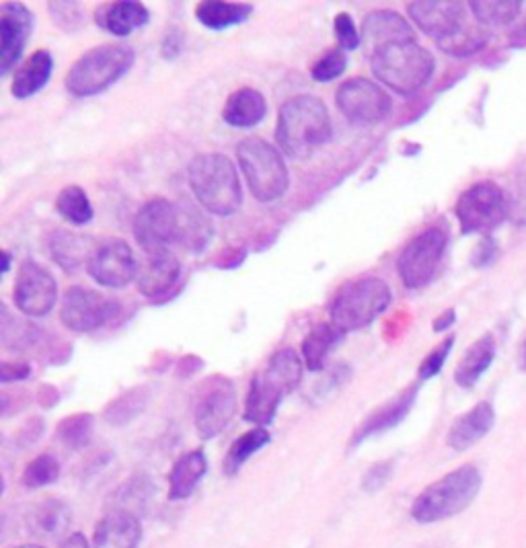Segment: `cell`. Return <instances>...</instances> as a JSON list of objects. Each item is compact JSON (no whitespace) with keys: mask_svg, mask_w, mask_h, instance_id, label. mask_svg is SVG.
I'll use <instances>...</instances> for the list:
<instances>
[{"mask_svg":"<svg viewBox=\"0 0 526 548\" xmlns=\"http://www.w3.org/2000/svg\"><path fill=\"white\" fill-rule=\"evenodd\" d=\"M303 370L305 362L300 360L292 347L274 351L266 368H261L249 384L243 419L255 427H268L274 421L284 397L290 395L303 380Z\"/></svg>","mask_w":526,"mask_h":548,"instance_id":"6da1fadb","label":"cell"},{"mask_svg":"<svg viewBox=\"0 0 526 548\" xmlns=\"http://www.w3.org/2000/svg\"><path fill=\"white\" fill-rule=\"evenodd\" d=\"M331 132L329 109L319 97L298 95L280 107L276 140L290 159H307L329 142Z\"/></svg>","mask_w":526,"mask_h":548,"instance_id":"7a4b0ae2","label":"cell"},{"mask_svg":"<svg viewBox=\"0 0 526 548\" xmlns=\"http://www.w3.org/2000/svg\"><path fill=\"white\" fill-rule=\"evenodd\" d=\"M190 187L196 200L210 214L227 218L243 206V185L235 163L227 154L206 152L190 163Z\"/></svg>","mask_w":526,"mask_h":548,"instance_id":"3957f363","label":"cell"},{"mask_svg":"<svg viewBox=\"0 0 526 548\" xmlns=\"http://www.w3.org/2000/svg\"><path fill=\"white\" fill-rule=\"evenodd\" d=\"M391 300V288L377 276L350 280L335 292L331 300V323L344 333L362 331L383 315L391 306Z\"/></svg>","mask_w":526,"mask_h":548,"instance_id":"277c9868","label":"cell"},{"mask_svg":"<svg viewBox=\"0 0 526 548\" xmlns=\"http://www.w3.org/2000/svg\"><path fill=\"white\" fill-rule=\"evenodd\" d=\"M136 54L124 44H103L85 52L66 74L72 97H95L114 87L134 66Z\"/></svg>","mask_w":526,"mask_h":548,"instance_id":"5b68a950","label":"cell"},{"mask_svg":"<svg viewBox=\"0 0 526 548\" xmlns=\"http://www.w3.org/2000/svg\"><path fill=\"white\" fill-rule=\"evenodd\" d=\"M370 68L381 85L409 97L428 85L436 62L418 42H403L374 52L370 56Z\"/></svg>","mask_w":526,"mask_h":548,"instance_id":"8992f818","label":"cell"},{"mask_svg":"<svg viewBox=\"0 0 526 548\" xmlns=\"http://www.w3.org/2000/svg\"><path fill=\"white\" fill-rule=\"evenodd\" d=\"M237 161L253 198L261 204H274L290 185V173L282 152L268 140L251 136L237 144Z\"/></svg>","mask_w":526,"mask_h":548,"instance_id":"52a82bcc","label":"cell"},{"mask_svg":"<svg viewBox=\"0 0 526 548\" xmlns=\"http://www.w3.org/2000/svg\"><path fill=\"white\" fill-rule=\"evenodd\" d=\"M481 489V475L475 466H461L426 487L411 505V516L420 524H434L453 518L473 503Z\"/></svg>","mask_w":526,"mask_h":548,"instance_id":"ba28073f","label":"cell"},{"mask_svg":"<svg viewBox=\"0 0 526 548\" xmlns=\"http://www.w3.org/2000/svg\"><path fill=\"white\" fill-rule=\"evenodd\" d=\"M237 388L227 376H208L194 395V425L202 440H212L220 436L237 413Z\"/></svg>","mask_w":526,"mask_h":548,"instance_id":"9c48e42d","label":"cell"},{"mask_svg":"<svg viewBox=\"0 0 526 548\" xmlns=\"http://www.w3.org/2000/svg\"><path fill=\"white\" fill-rule=\"evenodd\" d=\"M455 214L463 234H487L506 220L508 198L500 185L481 181L461 193Z\"/></svg>","mask_w":526,"mask_h":548,"instance_id":"30bf717a","label":"cell"},{"mask_svg":"<svg viewBox=\"0 0 526 548\" xmlns=\"http://www.w3.org/2000/svg\"><path fill=\"white\" fill-rule=\"evenodd\" d=\"M446 243L448 237L442 228H426L403 247L397 259V271L405 288L420 290L436 278Z\"/></svg>","mask_w":526,"mask_h":548,"instance_id":"8fae6325","label":"cell"},{"mask_svg":"<svg viewBox=\"0 0 526 548\" xmlns=\"http://www.w3.org/2000/svg\"><path fill=\"white\" fill-rule=\"evenodd\" d=\"M122 315V304L85 286L66 290L60 306V321L68 331L91 333L114 323Z\"/></svg>","mask_w":526,"mask_h":548,"instance_id":"7c38bea8","label":"cell"},{"mask_svg":"<svg viewBox=\"0 0 526 548\" xmlns=\"http://www.w3.org/2000/svg\"><path fill=\"white\" fill-rule=\"evenodd\" d=\"M335 103L352 124L372 126L385 122L393 111L391 95L368 78L356 76L335 91Z\"/></svg>","mask_w":526,"mask_h":548,"instance_id":"4fadbf2b","label":"cell"},{"mask_svg":"<svg viewBox=\"0 0 526 548\" xmlns=\"http://www.w3.org/2000/svg\"><path fill=\"white\" fill-rule=\"evenodd\" d=\"M13 300L25 319H42L56 306L58 284L44 265L25 261L17 273Z\"/></svg>","mask_w":526,"mask_h":548,"instance_id":"5bb4252c","label":"cell"},{"mask_svg":"<svg viewBox=\"0 0 526 548\" xmlns=\"http://www.w3.org/2000/svg\"><path fill=\"white\" fill-rule=\"evenodd\" d=\"M177 234L179 208L165 198L148 200L134 216V239L146 255L169 249L171 243H177Z\"/></svg>","mask_w":526,"mask_h":548,"instance_id":"9a60e30c","label":"cell"},{"mask_svg":"<svg viewBox=\"0 0 526 548\" xmlns=\"http://www.w3.org/2000/svg\"><path fill=\"white\" fill-rule=\"evenodd\" d=\"M87 271L99 286L120 290L138 278L140 265L126 241L107 239L97 245Z\"/></svg>","mask_w":526,"mask_h":548,"instance_id":"2e32d148","label":"cell"},{"mask_svg":"<svg viewBox=\"0 0 526 548\" xmlns=\"http://www.w3.org/2000/svg\"><path fill=\"white\" fill-rule=\"evenodd\" d=\"M33 31V15L21 3H7L0 9V74L7 76L23 56Z\"/></svg>","mask_w":526,"mask_h":548,"instance_id":"e0dca14e","label":"cell"},{"mask_svg":"<svg viewBox=\"0 0 526 548\" xmlns=\"http://www.w3.org/2000/svg\"><path fill=\"white\" fill-rule=\"evenodd\" d=\"M407 13L420 31L434 37L436 42L455 35L465 27V7L461 3H448V0H418L409 3Z\"/></svg>","mask_w":526,"mask_h":548,"instance_id":"ac0fdd59","label":"cell"},{"mask_svg":"<svg viewBox=\"0 0 526 548\" xmlns=\"http://www.w3.org/2000/svg\"><path fill=\"white\" fill-rule=\"evenodd\" d=\"M420 393V384H409L407 388H403L399 395H395L391 401H387L385 405H381L379 409H374L358 427L352 436V448L360 446L362 442L381 436L389 429L397 427L411 411L413 403H416Z\"/></svg>","mask_w":526,"mask_h":548,"instance_id":"d6986e66","label":"cell"},{"mask_svg":"<svg viewBox=\"0 0 526 548\" xmlns=\"http://www.w3.org/2000/svg\"><path fill=\"white\" fill-rule=\"evenodd\" d=\"M416 42L413 27L395 11H372L362 23V48L372 56L387 46Z\"/></svg>","mask_w":526,"mask_h":548,"instance_id":"ffe728a7","label":"cell"},{"mask_svg":"<svg viewBox=\"0 0 526 548\" xmlns=\"http://www.w3.org/2000/svg\"><path fill=\"white\" fill-rule=\"evenodd\" d=\"M181 276V263L171 249L148 253L146 265L138 273V292L146 298L167 296Z\"/></svg>","mask_w":526,"mask_h":548,"instance_id":"44dd1931","label":"cell"},{"mask_svg":"<svg viewBox=\"0 0 526 548\" xmlns=\"http://www.w3.org/2000/svg\"><path fill=\"white\" fill-rule=\"evenodd\" d=\"M142 526L138 516L116 510L107 514L95 528L93 548H138Z\"/></svg>","mask_w":526,"mask_h":548,"instance_id":"7402d4cb","label":"cell"},{"mask_svg":"<svg viewBox=\"0 0 526 548\" xmlns=\"http://www.w3.org/2000/svg\"><path fill=\"white\" fill-rule=\"evenodd\" d=\"M494 421H496L494 407L490 403H477L471 411H467L463 417H459L453 423V427H450L448 432L446 444L457 452H463L471 448L473 444H477L483 436L490 434Z\"/></svg>","mask_w":526,"mask_h":548,"instance_id":"603a6c76","label":"cell"},{"mask_svg":"<svg viewBox=\"0 0 526 548\" xmlns=\"http://www.w3.org/2000/svg\"><path fill=\"white\" fill-rule=\"evenodd\" d=\"M268 115V101L259 91L243 87L229 95L222 107V120L233 128H255Z\"/></svg>","mask_w":526,"mask_h":548,"instance_id":"cb8c5ba5","label":"cell"},{"mask_svg":"<svg viewBox=\"0 0 526 548\" xmlns=\"http://www.w3.org/2000/svg\"><path fill=\"white\" fill-rule=\"evenodd\" d=\"M52 72H54V56L48 50L33 52L15 70L13 85H11L13 97L19 101H25V99L37 95L50 83Z\"/></svg>","mask_w":526,"mask_h":548,"instance_id":"d4e9b609","label":"cell"},{"mask_svg":"<svg viewBox=\"0 0 526 548\" xmlns=\"http://www.w3.org/2000/svg\"><path fill=\"white\" fill-rule=\"evenodd\" d=\"M97 245L99 243H95L91 237H83V234L56 230L50 237V255L62 269L77 271L83 265H89Z\"/></svg>","mask_w":526,"mask_h":548,"instance_id":"484cf974","label":"cell"},{"mask_svg":"<svg viewBox=\"0 0 526 548\" xmlns=\"http://www.w3.org/2000/svg\"><path fill=\"white\" fill-rule=\"evenodd\" d=\"M208 471V460L202 450L183 454L169 473V501H183L190 497Z\"/></svg>","mask_w":526,"mask_h":548,"instance_id":"4316f807","label":"cell"},{"mask_svg":"<svg viewBox=\"0 0 526 548\" xmlns=\"http://www.w3.org/2000/svg\"><path fill=\"white\" fill-rule=\"evenodd\" d=\"M150 11L136 0H122V3L107 5L97 13V23L111 35L126 37L132 31L148 25Z\"/></svg>","mask_w":526,"mask_h":548,"instance_id":"83f0119b","label":"cell"},{"mask_svg":"<svg viewBox=\"0 0 526 548\" xmlns=\"http://www.w3.org/2000/svg\"><path fill=\"white\" fill-rule=\"evenodd\" d=\"M496 358V339L492 333L481 335L461 358L457 370H455V380L463 388H471L477 384V380L487 372V368L492 366Z\"/></svg>","mask_w":526,"mask_h":548,"instance_id":"f1b7e54d","label":"cell"},{"mask_svg":"<svg viewBox=\"0 0 526 548\" xmlns=\"http://www.w3.org/2000/svg\"><path fill=\"white\" fill-rule=\"evenodd\" d=\"M177 208H179L177 243L187 253H202L214 237V228L210 220L192 204H179Z\"/></svg>","mask_w":526,"mask_h":548,"instance_id":"f546056e","label":"cell"},{"mask_svg":"<svg viewBox=\"0 0 526 548\" xmlns=\"http://www.w3.org/2000/svg\"><path fill=\"white\" fill-rule=\"evenodd\" d=\"M346 337L342 329H337L333 323H319L309 331L303 345V362L311 372H321L327 366V358L333 347Z\"/></svg>","mask_w":526,"mask_h":548,"instance_id":"4dcf8cb0","label":"cell"},{"mask_svg":"<svg viewBox=\"0 0 526 548\" xmlns=\"http://www.w3.org/2000/svg\"><path fill=\"white\" fill-rule=\"evenodd\" d=\"M272 442V436L266 427H253L249 432H245L243 436H239L231 450L224 456V475L227 477H235L241 468L259 452L266 448Z\"/></svg>","mask_w":526,"mask_h":548,"instance_id":"1f68e13d","label":"cell"},{"mask_svg":"<svg viewBox=\"0 0 526 548\" xmlns=\"http://www.w3.org/2000/svg\"><path fill=\"white\" fill-rule=\"evenodd\" d=\"M148 399L150 390L146 386H134L103 409V421L111 427H124L144 413Z\"/></svg>","mask_w":526,"mask_h":548,"instance_id":"d6a6232c","label":"cell"},{"mask_svg":"<svg viewBox=\"0 0 526 548\" xmlns=\"http://www.w3.org/2000/svg\"><path fill=\"white\" fill-rule=\"evenodd\" d=\"M253 13L251 5L245 3H202L196 7V19L214 31H224L229 27L245 23Z\"/></svg>","mask_w":526,"mask_h":548,"instance_id":"836d02e7","label":"cell"},{"mask_svg":"<svg viewBox=\"0 0 526 548\" xmlns=\"http://www.w3.org/2000/svg\"><path fill=\"white\" fill-rule=\"evenodd\" d=\"M42 337V329L11 315L7 304H3V315H0V341L11 351H25L33 347Z\"/></svg>","mask_w":526,"mask_h":548,"instance_id":"e575fe53","label":"cell"},{"mask_svg":"<svg viewBox=\"0 0 526 548\" xmlns=\"http://www.w3.org/2000/svg\"><path fill=\"white\" fill-rule=\"evenodd\" d=\"M56 212L74 226L89 224L95 216L89 193L79 185H68L58 193Z\"/></svg>","mask_w":526,"mask_h":548,"instance_id":"d590c367","label":"cell"},{"mask_svg":"<svg viewBox=\"0 0 526 548\" xmlns=\"http://www.w3.org/2000/svg\"><path fill=\"white\" fill-rule=\"evenodd\" d=\"M95 429V417L91 413H74L62 419L56 427L58 440L70 450H83L89 446Z\"/></svg>","mask_w":526,"mask_h":548,"instance_id":"8d00e7d4","label":"cell"},{"mask_svg":"<svg viewBox=\"0 0 526 548\" xmlns=\"http://www.w3.org/2000/svg\"><path fill=\"white\" fill-rule=\"evenodd\" d=\"M471 13L481 25H508L518 19L522 5L518 0H475L469 3Z\"/></svg>","mask_w":526,"mask_h":548,"instance_id":"74e56055","label":"cell"},{"mask_svg":"<svg viewBox=\"0 0 526 548\" xmlns=\"http://www.w3.org/2000/svg\"><path fill=\"white\" fill-rule=\"evenodd\" d=\"M438 48L450 56H471L487 44V33L479 27H463L455 35L436 42Z\"/></svg>","mask_w":526,"mask_h":548,"instance_id":"f35d334b","label":"cell"},{"mask_svg":"<svg viewBox=\"0 0 526 548\" xmlns=\"http://www.w3.org/2000/svg\"><path fill=\"white\" fill-rule=\"evenodd\" d=\"M60 479V464L52 454L35 456L23 471V485L27 489H42Z\"/></svg>","mask_w":526,"mask_h":548,"instance_id":"ab89813d","label":"cell"},{"mask_svg":"<svg viewBox=\"0 0 526 548\" xmlns=\"http://www.w3.org/2000/svg\"><path fill=\"white\" fill-rule=\"evenodd\" d=\"M155 493V485L150 481V477L144 475H136L132 477L120 491H118V501H120V510L130 512L136 516V512H140L142 507L148 503V499L153 497Z\"/></svg>","mask_w":526,"mask_h":548,"instance_id":"60d3db41","label":"cell"},{"mask_svg":"<svg viewBox=\"0 0 526 548\" xmlns=\"http://www.w3.org/2000/svg\"><path fill=\"white\" fill-rule=\"evenodd\" d=\"M33 522H35V526L40 528L44 534H58V532H62V530L68 526V522H70L68 505H64V503L58 501V499L44 501V503L35 510Z\"/></svg>","mask_w":526,"mask_h":548,"instance_id":"b9f144b4","label":"cell"},{"mask_svg":"<svg viewBox=\"0 0 526 548\" xmlns=\"http://www.w3.org/2000/svg\"><path fill=\"white\" fill-rule=\"evenodd\" d=\"M348 68V54L337 46L327 50L311 68V76L315 78L317 83H329L335 81V78H340Z\"/></svg>","mask_w":526,"mask_h":548,"instance_id":"7bdbcfd3","label":"cell"},{"mask_svg":"<svg viewBox=\"0 0 526 548\" xmlns=\"http://www.w3.org/2000/svg\"><path fill=\"white\" fill-rule=\"evenodd\" d=\"M453 345H455V335H448L442 343H438V345L430 351V354L422 360V364H420V368H418V378H420V382L430 380V378H434V376L440 374V370L444 368V364H446V360H448V356H450V349H453Z\"/></svg>","mask_w":526,"mask_h":548,"instance_id":"ee69618b","label":"cell"},{"mask_svg":"<svg viewBox=\"0 0 526 548\" xmlns=\"http://www.w3.org/2000/svg\"><path fill=\"white\" fill-rule=\"evenodd\" d=\"M48 11L54 17V23L66 33L79 31L85 23V15L79 3H50Z\"/></svg>","mask_w":526,"mask_h":548,"instance_id":"f6af8a7d","label":"cell"},{"mask_svg":"<svg viewBox=\"0 0 526 548\" xmlns=\"http://www.w3.org/2000/svg\"><path fill=\"white\" fill-rule=\"evenodd\" d=\"M333 31L337 37V46H340L344 52H354L362 46V33H358L352 15L348 13L337 15L333 21Z\"/></svg>","mask_w":526,"mask_h":548,"instance_id":"bcb514c9","label":"cell"},{"mask_svg":"<svg viewBox=\"0 0 526 548\" xmlns=\"http://www.w3.org/2000/svg\"><path fill=\"white\" fill-rule=\"evenodd\" d=\"M391 475H393V462L391 460L377 462V464H372L368 471L364 473L360 487H362L364 493L374 495V493H379L391 481Z\"/></svg>","mask_w":526,"mask_h":548,"instance_id":"7dc6e473","label":"cell"},{"mask_svg":"<svg viewBox=\"0 0 526 548\" xmlns=\"http://www.w3.org/2000/svg\"><path fill=\"white\" fill-rule=\"evenodd\" d=\"M44 429H46V423L42 417H29L27 423L19 429V434H17L19 448L33 446L37 440L44 436Z\"/></svg>","mask_w":526,"mask_h":548,"instance_id":"c3c4849f","label":"cell"},{"mask_svg":"<svg viewBox=\"0 0 526 548\" xmlns=\"http://www.w3.org/2000/svg\"><path fill=\"white\" fill-rule=\"evenodd\" d=\"M31 376V366L25 362H5L0 366V382L11 384V382H21Z\"/></svg>","mask_w":526,"mask_h":548,"instance_id":"681fc988","label":"cell"},{"mask_svg":"<svg viewBox=\"0 0 526 548\" xmlns=\"http://www.w3.org/2000/svg\"><path fill=\"white\" fill-rule=\"evenodd\" d=\"M35 401L40 403V407H44V409H52L60 401V390L56 386H52V384H42L40 388H37Z\"/></svg>","mask_w":526,"mask_h":548,"instance_id":"f907efd6","label":"cell"},{"mask_svg":"<svg viewBox=\"0 0 526 548\" xmlns=\"http://www.w3.org/2000/svg\"><path fill=\"white\" fill-rule=\"evenodd\" d=\"M496 255V243L492 239H485L479 247H477V253H475V265L481 267V265H487L492 263Z\"/></svg>","mask_w":526,"mask_h":548,"instance_id":"816d5d0a","label":"cell"},{"mask_svg":"<svg viewBox=\"0 0 526 548\" xmlns=\"http://www.w3.org/2000/svg\"><path fill=\"white\" fill-rule=\"evenodd\" d=\"M455 321H457V312L453 308H450V310L442 312V315L432 323V327H434L436 333H442V331H448L450 327H453Z\"/></svg>","mask_w":526,"mask_h":548,"instance_id":"f5cc1de1","label":"cell"},{"mask_svg":"<svg viewBox=\"0 0 526 548\" xmlns=\"http://www.w3.org/2000/svg\"><path fill=\"white\" fill-rule=\"evenodd\" d=\"M202 368V360L200 358H196V356H187V358H183L181 362H179V376H190V374H194L196 370H200Z\"/></svg>","mask_w":526,"mask_h":548,"instance_id":"db71d44e","label":"cell"},{"mask_svg":"<svg viewBox=\"0 0 526 548\" xmlns=\"http://www.w3.org/2000/svg\"><path fill=\"white\" fill-rule=\"evenodd\" d=\"M510 44L514 48H526V21L516 25L510 33Z\"/></svg>","mask_w":526,"mask_h":548,"instance_id":"11a10c76","label":"cell"},{"mask_svg":"<svg viewBox=\"0 0 526 548\" xmlns=\"http://www.w3.org/2000/svg\"><path fill=\"white\" fill-rule=\"evenodd\" d=\"M62 548H91V546H89L87 538H85L81 532H74V534H70V536L64 540Z\"/></svg>","mask_w":526,"mask_h":548,"instance_id":"9f6ffc18","label":"cell"},{"mask_svg":"<svg viewBox=\"0 0 526 548\" xmlns=\"http://www.w3.org/2000/svg\"><path fill=\"white\" fill-rule=\"evenodd\" d=\"M518 366H520V370H524L526 372V339L522 341V345H520V354H518Z\"/></svg>","mask_w":526,"mask_h":548,"instance_id":"6f0895ef","label":"cell"},{"mask_svg":"<svg viewBox=\"0 0 526 548\" xmlns=\"http://www.w3.org/2000/svg\"><path fill=\"white\" fill-rule=\"evenodd\" d=\"M3 257H5V263H3V273H7V271L11 269V261H13V257H11V253H9V251H5V253H3Z\"/></svg>","mask_w":526,"mask_h":548,"instance_id":"680465c9","label":"cell"},{"mask_svg":"<svg viewBox=\"0 0 526 548\" xmlns=\"http://www.w3.org/2000/svg\"><path fill=\"white\" fill-rule=\"evenodd\" d=\"M17 548H44L40 544H23V546H17Z\"/></svg>","mask_w":526,"mask_h":548,"instance_id":"91938a15","label":"cell"}]
</instances>
